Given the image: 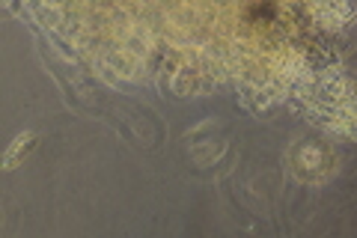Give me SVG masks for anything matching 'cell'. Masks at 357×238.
<instances>
[{
	"instance_id": "6da1fadb",
	"label": "cell",
	"mask_w": 357,
	"mask_h": 238,
	"mask_svg": "<svg viewBox=\"0 0 357 238\" xmlns=\"http://www.w3.org/2000/svg\"><path fill=\"white\" fill-rule=\"evenodd\" d=\"M33 146H36V134H33V131H21L18 137L13 140V146L6 149V155H3V167L13 170V167L21 161V155H27Z\"/></svg>"
}]
</instances>
